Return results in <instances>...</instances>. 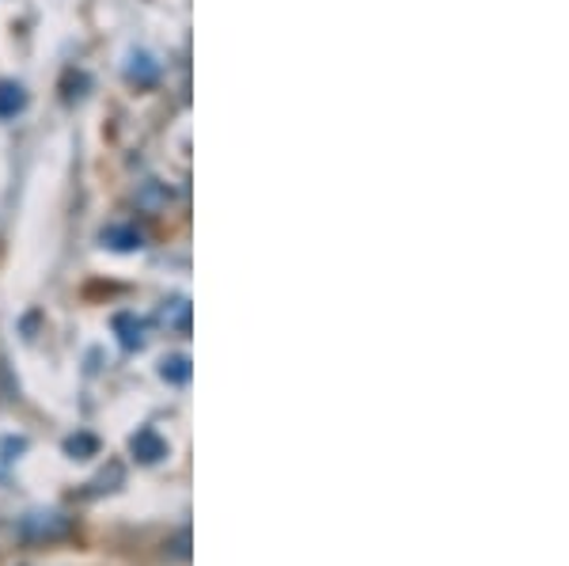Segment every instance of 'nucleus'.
<instances>
[{"label": "nucleus", "mask_w": 569, "mask_h": 566, "mask_svg": "<svg viewBox=\"0 0 569 566\" xmlns=\"http://www.w3.org/2000/svg\"><path fill=\"white\" fill-rule=\"evenodd\" d=\"M96 449H99V441L91 434H77L66 441V453L72 456V460H88V456H96Z\"/></svg>", "instance_id": "7"}, {"label": "nucleus", "mask_w": 569, "mask_h": 566, "mask_svg": "<svg viewBox=\"0 0 569 566\" xmlns=\"http://www.w3.org/2000/svg\"><path fill=\"white\" fill-rule=\"evenodd\" d=\"M130 453L137 464H160L168 456V441H163L156 430H137L130 437Z\"/></svg>", "instance_id": "2"}, {"label": "nucleus", "mask_w": 569, "mask_h": 566, "mask_svg": "<svg viewBox=\"0 0 569 566\" xmlns=\"http://www.w3.org/2000/svg\"><path fill=\"white\" fill-rule=\"evenodd\" d=\"M160 319H163V324L171 327V331L187 335V331H190V300H187V297L163 300V308H160Z\"/></svg>", "instance_id": "4"}, {"label": "nucleus", "mask_w": 569, "mask_h": 566, "mask_svg": "<svg viewBox=\"0 0 569 566\" xmlns=\"http://www.w3.org/2000/svg\"><path fill=\"white\" fill-rule=\"evenodd\" d=\"M122 483H126V468H122V464H118V460H110L107 468L99 471V476L88 483V490H84V495H88V498L110 495V490H118V487H122Z\"/></svg>", "instance_id": "3"}, {"label": "nucleus", "mask_w": 569, "mask_h": 566, "mask_svg": "<svg viewBox=\"0 0 569 566\" xmlns=\"http://www.w3.org/2000/svg\"><path fill=\"white\" fill-rule=\"evenodd\" d=\"M72 533V517H66L61 509H34L20 522V536L31 544H42V540H61V536Z\"/></svg>", "instance_id": "1"}, {"label": "nucleus", "mask_w": 569, "mask_h": 566, "mask_svg": "<svg viewBox=\"0 0 569 566\" xmlns=\"http://www.w3.org/2000/svg\"><path fill=\"white\" fill-rule=\"evenodd\" d=\"M114 327H118V335H122V346H130V350H141V346H144V324H141V319L118 316Z\"/></svg>", "instance_id": "5"}, {"label": "nucleus", "mask_w": 569, "mask_h": 566, "mask_svg": "<svg viewBox=\"0 0 569 566\" xmlns=\"http://www.w3.org/2000/svg\"><path fill=\"white\" fill-rule=\"evenodd\" d=\"M160 377L171 380V385H187V380H190V358H182V354H176V358H163Z\"/></svg>", "instance_id": "6"}]
</instances>
